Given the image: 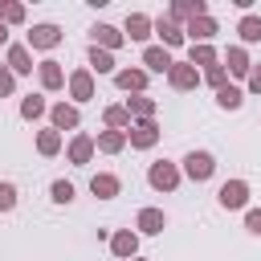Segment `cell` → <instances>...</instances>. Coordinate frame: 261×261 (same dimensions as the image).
<instances>
[{
  "mask_svg": "<svg viewBox=\"0 0 261 261\" xmlns=\"http://www.w3.org/2000/svg\"><path fill=\"white\" fill-rule=\"evenodd\" d=\"M114 82H118V90H143L147 86V73L143 69H118Z\"/></svg>",
  "mask_w": 261,
  "mask_h": 261,
  "instance_id": "4fadbf2b",
  "label": "cell"
},
{
  "mask_svg": "<svg viewBox=\"0 0 261 261\" xmlns=\"http://www.w3.org/2000/svg\"><path fill=\"white\" fill-rule=\"evenodd\" d=\"M37 73H41V86H45V90H57V86L65 82V77H61V65H57V61H41V65H37Z\"/></svg>",
  "mask_w": 261,
  "mask_h": 261,
  "instance_id": "7c38bea8",
  "label": "cell"
},
{
  "mask_svg": "<svg viewBox=\"0 0 261 261\" xmlns=\"http://www.w3.org/2000/svg\"><path fill=\"white\" fill-rule=\"evenodd\" d=\"M0 20H4V24H20V20H24V8H20V4H0Z\"/></svg>",
  "mask_w": 261,
  "mask_h": 261,
  "instance_id": "4dcf8cb0",
  "label": "cell"
},
{
  "mask_svg": "<svg viewBox=\"0 0 261 261\" xmlns=\"http://www.w3.org/2000/svg\"><path fill=\"white\" fill-rule=\"evenodd\" d=\"M126 110H135V114H143V118H151V114H155V102L139 94V98H130V102H126Z\"/></svg>",
  "mask_w": 261,
  "mask_h": 261,
  "instance_id": "f546056e",
  "label": "cell"
},
{
  "mask_svg": "<svg viewBox=\"0 0 261 261\" xmlns=\"http://www.w3.org/2000/svg\"><path fill=\"white\" fill-rule=\"evenodd\" d=\"M175 16H192V20H196V16H204V0H188V4H175V8H171V20H175Z\"/></svg>",
  "mask_w": 261,
  "mask_h": 261,
  "instance_id": "603a6c76",
  "label": "cell"
},
{
  "mask_svg": "<svg viewBox=\"0 0 261 261\" xmlns=\"http://www.w3.org/2000/svg\"><path fill=\"white\" fill-rule=\"evenodd\" d=\"M249 90H257V94H261V65L249 73Z\"/></svg>",
  "mask_w": 261,
  "mask_h": 261,
  "instance_id": "74e56055",
  "label": "cell"
},
{
  "mask_svg": "<svg viewBox=\"0 0 261 261\" xmlns=\"http://www.w3.org/2000/svg\"><path fill=\"white\" fill-rule=\"evenodd\" d=\"M216 102H220V106H224V110H237V106H241V102H245V94H241V90H237V86H224V90H220V94H216Z\"/></svg>",
  "mask_w": 261,
  "mask_h": 261,
  "instance_id": "7402d4cb",
  "label": "cell"
},
{
  "mask_svg": "<svg viewBox=\"0 0 261 261\" xmlns=\"http://www.w3.org/2000/svg\"><path fill=\"white\" fill-rule=\"evenodd\" d=\"M167 82H171L175 90H192V86L200 82V73H196V65H192V61H175V65L167 69Z\"/></svg>",
  "mask_w": 261,
  "mask_h": 261,
  "instance_id": "3957f363",
  "label": "cell"
},
{
  "mask_svg": "<svg viewBox=\"0 0 261 261\" xmlns=\"http://www.w3.org/2000/svg\"><path fill=\"white\" fill-rule=\"evenodd\" d=\"M208 86L224 90V65H212V69H208Z\"/></svg>",
  "mask_w": 261,
  "mask_h": 261,
  "instance_id": "e575fe53",
  "label": "cell"
},
{
  "mask_svg": "<svg viewBox=\"0 0 261 261\" xmlns=\"http://www.w3.org/2000/svg\"><path fill=\"white\" fill-rule=\"evenodd\" d=\"M90 155H94V139H90V135H77V139L69 143V159H73V163H86Z\"/></svg>",
  "mask_w": 261,
  "mask_h": 261,
  "instance_id": "2e32d148",
  "label": "cell"
},
{
  "mask_svg": "<svg viewBox=\"0 0 261 261\" xmlns=\"http://www.w3.org/2000/svg\"><path fill=\"white\" fill-rule=\"evenodd\" d=\"M188 33H192V41H200V45H204V41H208V37L216 33V20H212V16L204 12V16H196V20L188 24Z\"/></svg>",
  "mask_w": 261,
  "mask_h": 261,
  "instance_id": "30bf717a",
  "label": "cell"
},
{
  "mask_svg": "<svg viewBox=\"0 0 261 261\" xmlns=\"http://www.w3.org/2000/svg\"><path fill=\"white\" fill-rule=\"evenodd\" d=\"M8 69H12V73H33V57H29L24 45H12V49H8Z\"/></svg>",
  "mask_w": 261,
  "mask_h": 261,
  "instance_id": "9c48e42d",
  "label": "cell"
},
{
  "mask_svg": "<svg viewBox=\"0 0 261 261\" xmlns=\"http://www.w3.org/2000/svg\"><path fill=\"white\" fill-rule=\"evenodd\" d=\"M245 41H261V16H245L241 20V29H237Z\"/></svg>",
  "mask_w": 261,
  "mask_h": 261,
  "instance_id": "d4e9b609",
  "label": "cell"
},
{
  "mask_svg": "<svg viewBox=\"0 0 261 261\" xmlns=\"http://www.w3.org/2000/svg\"><path fill=\"white\" fill-rule=\"evenodd\" d=\"M126 33H130V41H147L151 37V20L143 12H135V16H126Z\"/></svg>",
  "mask_w": 261,
  "mask_h": 261,
  "instance_id": "5bb4252c",
  "label": "cell"
},
{
  "mask_svg": "<svg viewBox=\"0 0 261 261\" xmlns=\"http://www.w3.org/2000/svg\"><path fill=\"white\" fill-rule=\"evenodd\" d=\"M155 139H159L155 118H143L139 126H130V147H155Z\"/></svg>",
  "mask_w": 261,
  "mask_h": 261,
  "instance_id": "8992f818",
  "label": "cell"
},
{
  "mask_svg": "<svg viewBox=\"0 0 261 261\" xmlns=\"http://www.w3.org/2000/svg\"><path fill=\"white\" fill-rule=\"evenodd\" d=\"M20 114H24V118H37V114H45V102H41V98H33V94H29V98H24V102H20Z\"/></svg>",
  "mask_w": 261,
  "mask_h": 261,
  "instance_id": "1f68e13d",
  "label": "cell"
},
{
  "mask_svg": "<svg viewBox=\"0 0 261 261\" xmlns=\"http://www.w3.org/2000/svg\"><path fill=\"white\" fill-rule=\"evenodd\" d=\"M94 37H98V41H102L106 49H114V45H122V33H118V29H110V24H98V29H94Z\"/></svg>",
  "mask_w": 261,
  "mask_h": 261,
  "instance_id": "cb8c5ba5",
  "label": "cell"
},
{
  "mask_svg": "<svg viewBox=\"0 0 261 261\" xmlns=\"http://www.w3.org/2000/svg\"><path fill=\"white\" fill-rule=\"evenodd\" d=\"M37 147H41V155H57V147H61V139H57V130H41V139H37Z\"/></svg>",
  "mask_w": 261,
  "mask_h": 261,
  "instance_id": "f1b7e54d",
  "label": "cell"
},
{
  "mask_svg": "<svg viewBox=\"0 0 261 261\" xmlns=\"http://www.w3.org/2000/svg\"><path fill=\"white\" fill-rule=\"evenodd\" d=\"M192 65H216L212 45H192Z\"/></svg>",
  "mask_w": 261,
  "mask_h": 261,
  "instance_id": "484cf974",
  "label": "cell"
},
{
  "mask_svg": "<svg viewBox=\"0 0 261 261\" xmlns=\"http://www.w3.org/2000/svg\"><path fill=\"white\" fill-rule=\"evenodd\" d=\"M155 29H159V37H163V45H179L184 41V29L171 20V16H159L155 20Z\"/></svg>",
  "mask_w": 261,
  "mask_h": 261,
  "instance_id": "8fae6325",
  "label": "cell"
},
{
  "mask_svg": "<svg viewBox=\"0 0 261 261\" xmlns=\"http://www.w3.org/2000/svg\"><path fill=\"white\" fill-rule=\"evenodd\" d=\"M163 224H167V220H163L159 208H143V212H139V228H143V232H163Z\"/></svg>",
  "mask_w": 261,
  "mask_h": 261,
  "instance_id": "ac0fdd59",
  "label": "cell"
},
{
  "mask_svg": "<svg viewBox=\"0 0 261 261\" xmlns=\"http://www.w3.org/2000/svg\"><path fill=\"white\" fill-rule=\"evenodd\" d=\"M4 41H8V24L0 20V45H4Z\"/></svg>",
  "mask_w": 261,
  "mask_h": 261,
  "instance_id": "f35d334b",
  "label": "cell"
},
{
  "mask_svg": "<svg viewBox=\"0 0 261 261\" xmlns=\"http://www.w3.org/2000/svg\"><path fill=\"white\" fill-rule=\"evenodd\" d=\"M122 143H126V135H122V130H102V135H98V147H102V151H110V155H114V151H122Z\"/></svg>",
  "mask_w": 261,
  "mask_h": 261,
  "instance_id": "ffe728a7",
  "label": "cell"
},
{
  "mask_svg": "<svg viewBox=\"0 0 261 261\" xmlns=\"http://www.w3.org/2000/svg\"><path fill=\"white\" fill-rule=\"evenodd\" d=\"M90 192L102 196V200H110V196H118V179H114V175H94V179H90Z\"/></svg>",
  "mask_w": 261,
  "mask_h": 261,
  "instance_id": "e0dca14e",
  "label": "cell"
},
{
  "mask_svg": "<svg viewBox=\"0 0 261 261\" xmlns=\"http://www.w3.org/2000/svg\"><path fill=\"white\" fill-rule=\"evenodd\" d=\"M228 73H249V57H245V49H228Z\"/></svg>",
  "mask_w": 261,
  "mask_h": 261,
  "instance_id": "4316f807",
  "label": "cell"
},
{
  "mask_svg": "<svg viewBox=\"0 0 261 261\" xmlns=\"http://www.w3.org/2000/svg\"><path fill=\"white\" fill-rule=\"evenodd\" d=\"M12 204H16V188L12 184H0V212H8Z\"/></svg>",
  "mask_w": 261,
  "mask_h": 261,
  "instance_id": "836d02e7",
  "label": "cell"
},
{
  "mask_svg": "<svg viewBox=\"0 0 261 261\" xmlns=\"http://www.w3.org/2000/svg\"><path fill=\"white\" fill-rule=\"evenodd\" d=\"M90 65H94L98 73H110V69H114V57H110L106 49H98V45H94V49H90Z\"/></svg>",
  "mask_w": 261,
  "mask_h": 261,
  "instance_id": "44dd1931",
  "label": "cell"
},
{
  "mask_svg": "<svg viewBox=\"0 0 261 261\" xmlns=\"http://www.w3.org/2000/svg\"><path fill=\"white\" fill-rule=\"evenodd\" d=\"M53 126H57V130H73V126H77V110L65 106V102L53 106Z\"/></svg>",
  "mask_w": 261,
  "mask_h": 261,
  "instance_id": "9a60e30c",
  "label": "cell"
},
{
  "mask_svg": "<svg viewBox=\"0 0 261 261\" xmlns=\"http://www.w3.org/2000/svg\"><path fill=\"white\" fill-rule=\"evenodd\" d=\"M110 249H114L118 257H135V249H139V241H135V232H118V237L110 241Z\"/></svg>",
  "mask_w": 261,
  "mask_h": 261,
  "instance_id": "d6986e66",
  "label": "cell"
},
{
  "mask_svg": "<svg viewBox=\"0 0 261 261\" xmlns=\"http://www.w3.org/2000/svg\"><path fill=\"white\" fill-rule=\"evenodd\" d=\"M69 90H73L77 102H90V98H94V77H90V69H77V73L69 77Z\"/></svg>",
  "mask_w": 261,
  "mask_h": 261,
  "instance_id": "ba28073f",
  "label": "cell"
},
{
  "mask_svg": "<svg viewBox=\"0 0 261 261\" xmlns=\"http://www.w3.org/2000/svg\"><path fill=\"white\" fill-rule=\"evenodd\" d=\"M143 65H147V69H155V73H167L175 61H171V53H167V49L151 45V49H143Z\"/></svg>",
  "mask_w": 261,
  "mask_h": 261,
  "instance_id": "52a82bcc",
  "label": "cell"
},
{
  "mask_svg": "<svg viewBox=\"0 0 261 261\" xmlns=\"http://www.w3.org/2000/svg\"><path fill=\"white\" fill-rule=\"evenodd\" d=\"M106 122H110V130H118V126L130 122V110H126V106H110V110H106Z\"/></svg>",
  "mask_w": 261,
  "mask_h": 261,
  "instance_id": "83f0119b",
  "label": "cell"
},
{
  "mask_svg": "<svg viewBox=\"0 0 261 261\" xmlns=\"http://www.w3.org/2000/svg\"><path fill=\"white\" fill-rule=\"evenodd\" d=\"M53 200H57V204H69V200H73V184H69V179H57V184H53Z\"/></svg>",
  "mask_w": 261,
  "mask_h": 261,
  "instance_id": "d6a6232c",
  "label": "cell"
},
{
  "mask_svg": "<svg viewBox=\"0 0 261 261\" xmlns=\"http://www.w3.org/2000/svg\"><path fill=\"white\" fill-rule=\"evenodd\" d=\"M245 200H249V184H245V179L220 184V204H224V208H245Z\"/></svg>",
  "mask_w": 261,
  "mask_h": 261,
  "instance_id": "277c9868",
  "label": "cell"
},
{
  "mask_svg": "<svg viewBox=\"0 0 261 261\" xmlns=\"http://www.w3.org/2000/svg\"><path fill=\"white\" fill-rule=\"evenodd\" d=\"M0 94H12V69H0Z\"/></svg>",
  "mask_w": 261,
  "mask_h": 261,
  "instance_id": "8d00e7d4",
  "label": "cell"
},
{
  "mask_svg": "<svg viewBox=\"0 0 261 261\" xmlns=\"http://www.w3.org/2000/svg\"><path fill=\"white\" fill-rule=\"evenodd\" d=\"M57 41H61V29H57V24H37V29L29 33V45H33V49H53Z\"/></svg>",
  "mask_w": 261,
  "mask_h": 261,
  "instance_id": "5b68a950",
  "label": "cell"
},
{
  "mask_svg": "<svg viewBox=\"0 0 261 261\" xmlns=\"http://www.w3.org/2000/svg\"><path fill=\"white\" fill-rule=\"evenodd\" d=\"M147 179H151V188H159V192H171L175 184H179V171H175V163H151V171H147Z\"/></svg>",
  "mask_w": 261,
  "mask_h": 261,
  "instance_id": "6da1fadb",
  "label": "cell"
},
{
  "mask_svg": "<svg viewBox=\"0 0 261 261\" xmlns=\"http://www.w3.org/2000/svg\"><path fill=\"white\" fill-rule=\"evenodd\" d=\"M245 224H249V232H257V237H261V208H253V212L245 216Z\"/></svg>",
  "mask_w": 261,
  "mask_h": 261,
  "instance_id": "d590c367",
  "label": "cell"
},
{
  "mask_svg": "<svg viewBox=\"0 0 261 261\" xmlns=\"http://www.w3.org/2000/svg\"><path fill=\"white\" fill-rule=\"evenodd\" d=\"M184 171H188L192 179H208V175L216 171V159H212L208 151H192V155L184 159Z\"/></svg>",
  "mask_w": 261,
  "mask_h": 261,
  "instance_id": "7a4b0ae2",
  "label": "cell"
}]
</instances>
